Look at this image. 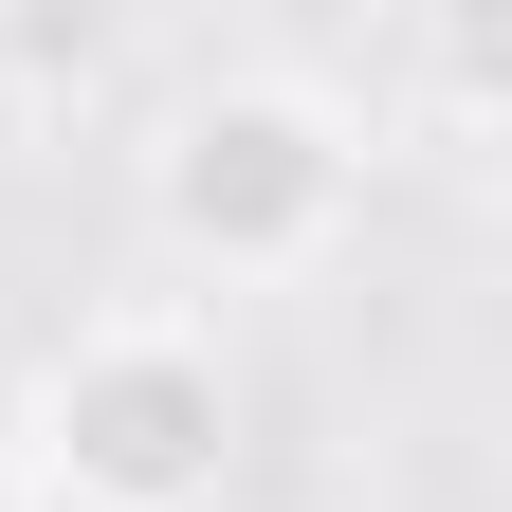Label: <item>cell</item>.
Masks as SVG:
<instances>
[{
  "label": "cell",
  "instance_id": "7a4b0ae2",
  "mask_svg": "<svg viewBox=\"0 0 512 512\" xmlns=\"http://www.w3.org/2000/svg\"><path fill=\"white\" fill-rule=\"evenodd\" d=\"M0 458H19L37 512H220L238 494V366L183 311H110L37 366Z\"/></svg>",
  "mask_w": 512,
  "mask_h": 512
},
{
  "label": "cell",
  "instance_id": "3957f363",
  "mask_svg": "<svg viewBox=\"0 0 512 512\" xmlns=\"http://www.w3.org/2000/svg\"><path fill=\"white\" fill-rule=\"evenodd\" d=\"M110 74V19H55V0H19V19H0V92H55V110H74Z\"/></svg>",
  "mask_w": 512,
  "mask_h": 512
},
{
  "label": "cell",
  "instance_id": "6da1fadb",
  "mask_svg": "<svg viewBox=\"0 0 512 512\" xmlns=\"http://www.w3.org/2000/svg\"><path fill=\"white\" fill-rule=\"evenodd\" d=\"M348 220H366V110L330 74H202L147 128V238L220 293L330 275Z\"/></svg>",
  "mask_w": 512,
  "mask_h": 512
},
{
  "label": "cell",
  "instance_id": "277c9868",
  "mask_svg": "<svg viewBox=\"0 0 512 512\" xmlns=\"http://www.w3.org/2000/svg\"><path fill=\"white\" fill-rule=\"evenodd\" d=\"M0 512H37V494H19V458H0Z\"/></svg>",
  "mask_w": 512,
  "mask_h": 512
}]
</instances>
